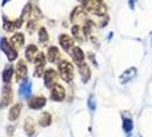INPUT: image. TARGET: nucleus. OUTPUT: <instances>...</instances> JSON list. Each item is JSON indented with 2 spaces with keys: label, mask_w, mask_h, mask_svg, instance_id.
<instances>
[{
  "label": "nucleus",
  "mask_w": 152,
  "mask_h": 137,
  "mask_svg": "<svg viewBox=\"0 0 152 137\" xmlns=\"http://www.w3.org/2000/svg\"><path fill=\"white\" fill-rule=\"evenodd\" d=\"M78 71H80V74L83 79V82H88L90 80V77H91V71L89 69V65L84 62L78 64Z\"/></svg>",
  "instance_id": "9"
},
{
  "label": "nucleus",
  "mask_w": 152,
  "mask_h": 137,
  "mask_svg": "<svg viewBox=\"0 0 152 137\" xmlns=\"http://www.w3.org/2000/svg\"><path fill=\"white\" fill-rule=\"evenodd\" d=\"M13 72H14V67L13 66H7L6 69L2 72V79L5 82H9L12 80V77H13Z\"/></svg>",
  "instance_id": "19"
},
{
  "label": "nucleus",
  "mask_w": 152,
  "mask_h": 137,
  "mask_svg": "<svg viewBox=\"0 0 152 137\" xmlns=\"http://www.w3.org/2000/svg\"><path fill=\"white\" fill-rule=\"evenodd\" d=\"M15 27H16V25L13 22H10V21H5L4 22V30L7 32H13Z\"/></svg>",
  "instance_id": "24"
},
{
  "label": "nucleus",
  "mask_w": 152,
  "mask_h": 137,
  "mask_svg": "<svg viewBox=\"0 0 152 137\" xmlns=\"http://www.w3.org/2000/svg\"><path fill=\"white\" fill-rule=\"evenodd\" d=\"M48 33H47V31H45V27H41L40 29V32H39V39H40V41L41 42H47L48 41Z\"/></svg>",
  "instance_id": "23"
},
{
  "label": "nucleus",
  "mask_w": 152,
  "mask_h": 137,
  "mask_svg": "<svg viewBox=\"0 0 152 137\" xmlns=\"http://www.w3.org/2000/svg\"><path fill=\"white\" fill-rule=\"evenodd\" d=\"M10 44L15 48H20L22 46L24 45V36L22 33H16L14 34L10 39Z\"/></svg>",
  "instance_id": "15"
},
{
  "label": "nucleus",
  "mask_w": 152,
  "mask_h": 137,
  "mask_svg": "<svg viewBox=\"0 0 152 137\" xmlns=\"http://www.w3.org/2000/svg\"><path fill=\"white\" fill-rule=\"evenodd\" d=\"M136 74H137L136 67H129V69H127L126 71H124L121 73V76L119 77V81H121V84L125 85L127 82H129L131 80H133L136 77Z\"/></svg>",
  "instance_id": "7"
},
{
  "label": "nucleus",
  "mask_w": 152,
  "mask_h": 137,
  "mask_svg": "<svg viewBox=\"0 0 152 137\" xmlns=\"http://www.w3.org/2000/svg\"><path fill=\"white\" fill-rule=\"evenodd\" d=\"M26 74H27V67L24 61H19L16 65V76H17V80L20 79H25Z\"/></svg>",
  "instance_id": "10"
},
{
  "label": "nucleus",
  "mask_w": 152,
  "mask_h": 137,
  "mask_svg": "<svg viewBox=\"0 0 152 137\" xmlns=\"http://www.w3.org/2000/svg\"><path fill=\"white\" fill-rule=\"evenodd\" d=\"M45 55L42 53L38 54L37 57H35V66H45Z\"/></svg>",
  "instance_id": "22"
},
{
  "label": "nucleus",
  "mask_w": 152,
  "mask_h": 137,
  "mask_svg": "<svg viewBox=\"0 0 152 137\" xmlns=\"http://www.w3.org/2000/svg\"><path fill=\"white\" fill-rule=\"evenodd\" d=\"M32 93V82H30L28 80H25L20 87H19V95L23 97H28Z\"/></svg>",
  "instance_id": "12"
},
{
  "label": "nucleus",
  "mask_w": 152,
  "mask_h": 137,
  "mask_svg": "<svg viewBox=\"0 0 152 137\" xmlns=\"http://www.w3.org/2000/svg\"><path fill=\"white\" fill-rule=\"evenodd\" d=\"M59 73H60V77L66 82H70L74 78V67L69 62L63 61L59 64Z\"/></svg>",
  "instance_id": "2"
},
{
  "label": "nucleus",
  "mask_w": 152,
  "mask_h": 137,
  "mask_svg": "<svg viewBox=\"0 0 152 137\" xmlns=\"http://www.w3.org/2000/svg\"><path fill=\"white\" fill-rule=\"evenodd\" d=\"M59 44H60V46L63 47L65 50H68L74 45V40L72 39L69 36H67V34H61L59 37Z\"/></svg>",
  "instance_id": "11"
},
{
  "label": "nucleus",
  "mask_w": 152,
  "mask_h": 137,
  "mask_svg": "<svg viewBox=\"0 0 152 137\" xmlns=\"http://www.w3.org/2000/svg\"><path fill=\"white\" fill-rule=\"evenodd\" d=\"M72 57L77 64H81L84 62V53L80 47H75L72 52Z\"/></svg>",
  "instance_id": "14"
},
{
  "label": "nucleus",
  "mask_w": 152,
  "mask_h": 137,
  "mask_svg": "<svg viewBox=\"0 0 152 137\" xmlns=\"http://www.w3.org/2000/svg\"><path fill=\"white\" fill-rule=\"evenodd\" d=\"M88 106H89V109L92 112L95 111V109H96V102H95L93 95H90L89 99H88Z\"/></svg>",
  "instance_id": "25"
},
{
  "label": "nucleus",
  "mask_w": 152,
  "mask_h": 137,
  "mask_svg": "<svg viewBox=\"0 0 152 137\" xmlns=\"http://www.w3.org/2000/svg\"><path fill=\"white\" fill-rule=\"evenodd\" d=\"M31 9H32V7H31V5L30 4H27L25 7H24V9H23V13H22V17L20 19H26L30 14H31Z\"/></svg>",
  "instance_id": "26"
},
{
  "label": "nucleus",
  "mask_w": 152,
  "mask_h": 137,
  "mask_svg": "<svg viewBox=\"0 0 152 137\" xmlns=\"http://www.w3.org/2000/svg\"><path fill=\"white\" fill-rule=\"evenodd\" d=\"M139 137H142V136H139Z\"/></svg>",
  "instance_id": "28"
},
{
  "label": "nucleus",
  "mask_w": 152,
  "mask_h": 137,
  "mask_svg": "<svg viewBox=\"0 0 152 137\" xmlns=\"http://www.w3.org/2000/svg\"><path fill=\"white\" fill-rule=\"evenodd\" d=\"M72 32L74 34V37L77 38V39H82V33H81V29L78 27V26L76 25L74 26L73 29H72Z\"/></svg>",
  "instance_id": "27"
},
{
  "label": "nucleus",
  "mask_w": 152,
  "mask_h": 137,
  "mask_svg": "<svg viewBox=\"0 0 152 137\" xmlns=\"http://www.w3.org/2000/svg\"><path fill=\"white\" fill-rule=\"evenodd\" d=\"M0 46H1V49H2V52L6 54L7 57H8V59H9V61H14V59H17V52L14 49L13 46H10L9 44H8V41H7L6 38L1 39Z\"/></svg>",
  "instance_id": "3"
},
{
  "label": "nucleus",
  "mask_w": 152,
  "mask_h": 137,
  "mask_svg": "<svg viewBox=\"0 0 152 137\" xmlns=\"http://www.w3.org/2000/svg\"><path fill=\"white\" fill-rule=\"evenodd\" d=\"M37 53H38V47H37V46H34V45L27 46V48H26V50H25L26 59H28V61L34 59V56H35Z\"/></svg>",
  "instance_id": "17"
},
{
  "label": "nucleus",
  "mask_w": 152,
  "mask_h": 137,
  "mask_svg": "<svg viewBox=\"0 0 152 137\" xmlns=\"http://www.w3.org/2000/svg\"><path fill=\"white\" fill-rule=\"evenodd\" d=\"M66 96L65 89L61 85H55L51 89V98L56 102H61Z\"/></svg>",
  "instance_id": "6"
},
{
  "label": "nucleus",
  "mask_w": 152,
  "mask_h": 137,
  "mask_svg": "<svg viewBox=\"0 0 152 137\" xmlns=\"http://www.w3.org/2000/svg\"><path fill=\"white\" fill-rule=\"evenodd\" d=\"M13 102V90L10 86H5L2 89V96L0 101V107H6Z\"/></svg>",
  "instance_id": "4"
},
{
  "label": "nucleus",
  "mask_w": 152,
  "mask_h": 137,
  "mask_svg": "<svg viewBox=\"0 0 152 137\" xmlns=\"http://www.w3.org/2000/svg\"><path fill=\"white\" fill-rule=\"evenodd\" d=\"M43 79H45V86L49 88V87H53L56 85L58 80V74L57 72L55 71L53 69H49L45 72V76H43Z\"/></svg>",
  "instance_id": "5"
},
{
  "label": "nucleus",
  "mask_w": 152,
  "mask_h": 137,
  "mask_svg": "<svg viewBox=\"0 0 152 137\" xmlns=\"http://www.w3.org/2000/svg\"><path fill=\"white\" fill-rule=\"evenodd\" d=\"M39 124L40 126H42V127H47V126H49L51 124V116L50 113H48V112H45L43 114H42V117L40 118V120H39Z\"/></svg>",
  "instance_id": "20"
},
{
  "label": "nucleus",
  "mask_w": 152,
  "mask_h": 137,
  "mask_svg": "<svg viewBox=\"0 0 152 137\" xmlns=\"http://www.w3.org/2000/svg\"><path fill=\"white\" fill-rule=\"evenodd\" d=\"M123 129L125 133H131L133 130V121L129 118H125L123 120Z\"/></svg>",
  "instance_id": "21"
},
{
  "label": "nucleus",
  "mask_w": 152,
  "mask_h": 137,
  "mask_svg": "<svg viewBox=\"0 0 152 137\" xmlns=\"http://www.w3.org/2000/svg\"><path fill=\"white\" fill-rule=\"evenodd\" d=\"M83 4L86 10L96 15H104L107 12V8L103 5V2L99 0H83Z\"/></svg>",
  "instance_id": "1"
},
{
  "label": "nucleus",
  "mask_w": 152,
  "mask_h": 137,
  "mask_svg": "<svg viewBox=\"0 0 152 137\" xmlns=\"http://www.w3.org/2000/svg\"><path fill=\"white\" fill-rule=\"evenodd\" d=\"M24 130L28 136H32L35 133V126L32 119H26L24 122Z\"/></svg>",
  "instance_id": "16"
},
{
  "label": "nucleus",
  "mask_w": 152,
  "mask_h": 137,
  "mask_svg": "<svg viewBox=\"0 0 152 137\" xmlns=\"http://www.w3.org/2000/svg\"><path fill=\"white\" fill-rule=\"evenodd\" d=\"M20 111H22V104L20 103H17V104L13 105V107L9 110V120L10 121H15V120H17L19 117V114H20Z\"/></svg>",
  "instance_id": "13"
},
{
  "label": "nucleus",
  "mask_w": 152,
  "mask_h": 137,
  "mask_svg": "<svg viewBox=\"0 0 152 137\" xmlns=\"http://www.w3.org/2000/svg\"><path fill=\"white\" fill-rule=\"evenodd\" d=\"M45 103H47L45 97H43V96H37V97H33L28 102V106H30V109H33V110H40V109H42L45 106Z\"/></svg>",
  "instance_id": "8"
},
{
  "label": "nucleus",
  "mask_w": 152,
  "mask_h": 137,
  "mask_svg": "<svg viewBox=\"0 0 152 137\" xmlns=\"http://www.w3.org/2000/svg\"><path fill=\"white\" fill-rule=\"evenodd\" d=\"M58 57H59V52H58L57 47L49 48V50H48V59H49V62L53 63V62H56V59Z\"/></svg>",
  "instance_id": "18"
}]
</instances>
